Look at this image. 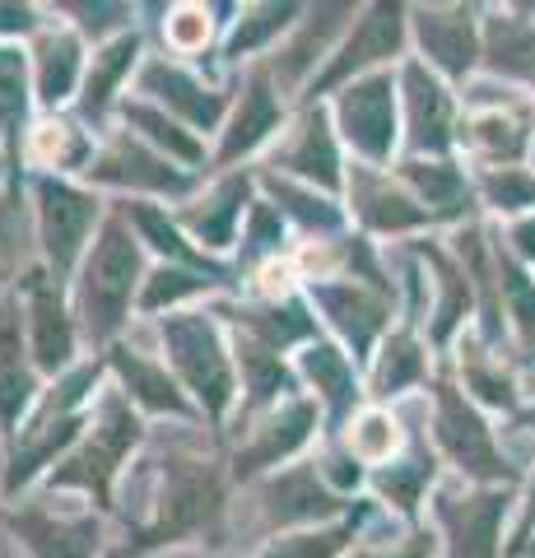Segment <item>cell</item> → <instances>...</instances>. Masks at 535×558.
I'll return each instance as SVG.
<instances>
[{
	"mask_svg": "<svg viewBox=\"0 0 535 558\" xmlns=\"http://www.w3.org/2000/svg\"><path fill=\"white\" fill-rule=\"evenodd\" d=\"M145 289V256L141 238L126 223V215H112L98 223L89 252L80 260V284H75V317L80 330L98 344H108L126 326L131 303H141Z\"/></svg>",
	"mask_w": 535,
	"mask_h": 558,
	"instance_id": "6da1fadb",
	"label": "cell"
},
{
	"mask_svg": "<svg viewBox=\"0 0 535 558\" xmlns=\"http://www.w3.org/2000/svg\"><path fill=\"white\" fill-rule=\"evenodd\" d=\"M163 354H168V368L178 377V387L196 396V405L205 410L210 424H223V414H229L238 396V381H233V359H229V344H223L219 326L205 312H168Z\"/></svg>",
	"mask_w": 535,
	"mask_h": 558,
	"instance_id": "7a4b0ae2",
	"label": "cell"
},
{
	"mask_svg": "<svg viewBox=\"0 0 535 558\" xmlns=\"http://www.w3.org/2000/svg\"><path fill=\"white\" fill-rule=\"evenodd\" d=\"M98 368H75L61 377V387H51V396L20 424V438L10 451L5 470V494H20L33 484V475H42L47 465H57L61 451H71L80 428H84V400L94 396Z\"/></svg>",
	"mask_w": 535,
	"mask_h": 558,
	"instance_id": "3957f363",
	"label": "cell"
},
{
	"mask_svg": "<svg viewBox=\"0 0 535 558\" xmlns=\"http://www.w3.org/2000/svg\"><path fill=\"white\" fill-rule=\"evenodd\" d=\"M141 442V418H135L131 400L122 391H108L94 410V424H89V438H84L71 457L61 461V470L51 475V484L61 488H84L98 508L112 502V480L122 461L131 457V447Z\"/></svg>",
	"mask_w": 535,
	"mask_h": 558,
	"instance_id": "277c9868",
	"label": "cell"
},
{
	"mask_svg": "<svg viewBox=\"0 0 535 558\" xmlns=\"http://www.w3.org/2000/svg\"><path fill=\"white\" fill-rule=\"evenodd\" d=\"M434 442L465 480H475L485 488H498V484L512 480V470L494 442L485 414H479L452 381H438L434 387Z\"/></svg>",
	"mask_w": 535,
	"mask_h": 558,
	"instance_id": "5b68a950",
	"label": "cell"
},
{
	"mask_svg": "<svg viewBox=\"0 0 535 558\" xmlns=\"http://www.w3.org/2000/svg\"><path fill=\"white\" fill-rule=\"evenodd\" d=\"M33 196H38V238H42L47 270L61 279L80 266V256L98 229L102 205H98L94 191L61 182V178H38Z\"/></svg>",
	"mask_w": 535,
	"mask_h": 558,
	"instance_id": "8992f818",
	"label": "cell"
},
{
	"mask_svg": "<svg viewBox=\"0 0 535 558\" xmlns=\"http://www.w3.org/2000/svg\"><path fill=\"white\" fill-rule=\"evenodd\" d=\"M20 312H24V340L38 373H65L75 359V317L61 299V279L33 266L20 279Z\"/></svg>",
	"mask_w": 535,
	"mask_h": 558,
	"instance_id": "52a82bcc",
	"label": "cell"
},
{
	"mask_svg": "<svg viewBox=\"0 0 535 558\" xmlns=\"http://www.w3.org/2000/svg\"><path fill=\"white\" fill-rule=\"evenodd\" d=\"M405 14L410 10H401V5H368V10H358L354 33L331 51L326 70L313 80V94H326V89H336V84H354L364 75H377V65H382V61L401 57V47H405Z\"/></svg>",
	"mask_w": 535,
	"mask_h": 558,
	"instance_id": "ba28073f",
	"label": "cell"
},
{
	"mask_svg": "<svg viewBox=\"0 0 535 558\" xmlns=\"http://www.w3.org/2000/svg\"><path fill=\"white\" fill-rule=\"evenodd\" d=\"M336 121L358 159L387 163L396 149V75L391 70H377V75L344 84L336 98Z\"/></svg>",
	"mask_w": 535,
	"mask_h": 558,
	"instance_id": "9c48e42d",
	"label": "cell"
},
{
	"mask_svg": "<svg viewBox=\"0 0 535 558\" xmlns=\"http://www.w3.org/2000/svg\"><path fill=\"white\" fill-rule=\"evenodd\" d=\"M223 502V484L219 470L210 461L196 457H178L163 465V498H159V517H154V531L145 545H168L178 535H192L196 526H205Z\"/></svg>",
	"mask_w": 535,
	"mask_h": 558,
	"instance_id": "30bf717a",
	"label": "cell"
},
{
	"mask_svg": "<svg viewBox=\"0 0 535 558\" xmlns=\"http://www.w3.org/2000/svg\"><path fill=\"white\" fill-rule=\"evenodd\" d=\"M313 307H321V317L354 349V359H364L391 322L387 289L364 284V279H344V275H331V279H321V284H313Z\"/></svg>",
	"mask_w": 535,
	"mask_h": 558,
	"instance_id": "8fae6325",
	"label": "cell"
},
{
	"mask_svg": "<svg viewBox=\"0 0 535 558\" xmlns=\"http://www.w3.org/2000/svg\"><path fill=\"white\" fill-rule=\"evenodd\" d=\"M503 512L508 488H471V494H442L438 521L452 545V558H503Z\"/></svg>",
	"mask_w": 535,
	"mask_h": 558,
	"instance_id": "7c38bea8",
	"label": "cell"
},
{
	"mask_svg": "<svg viewBox=\"0 0 535 558\" xmlns=\"http://www.w3.org/2000/svg\"><path fill=\"white\" fill-rule=\"evenodd\" d=\"M414 24V43H420L424 61L447 80H465L479 61V28H475V10L465 5H428V10H410Z\"/></svg>",
	"mask_w": 535,
	"mask_h": 558,
	"instance_id": "4fadbf2b",
	"label": "cell"
},
{
	"mask_svg": "<svg viewBox=\"0 0 535 558\" xmlns=\"http://www.w3.org/2000/svg\"><path fill=\"white\" fill-rule=\"evenodd\" d=\"M89 178L102 186H122V191H145V196H182L186 178L172 168L163 154H154L145 140L117 135L108 149L89 163Z\"/></svg>",
	"mask_w": 535,
	"mask_h": 558,
	"instance_id": "5bb4252c",
	"label": "cell"
},
{
	"mask_svg": "<svg viewBox=\"0 0 535 558\" xmlns=\"http://www.w3.org/2000/svg\"><path fill=\"white\" fill-rule=\"evenodd\" d=\"M313 428H317V405L313 400H303V396L284 400V405H275L262 418V428H252V438L238 447L233 470L238 475H256V470H266V465L289 461L293 451L313 438Z\"/></svg>",
	"mask_w": 535,
	"mask_h": 558,
	"instance_id": "9a60e30c",
	"label": "cell"
},
{
	"mask_svg": "<svg viewBox=\"0 0 535 558\" xmlns=\"http://www.w3.org/2000/svg\"><path fill=\"white\" fill-rule=\"evenodd\" d=\"M141 89L154 98V108H163L168 117H178L186 131H215L223 121V94L205 89V84L196 75H186L182 65L145 61Z\"/></svg>",
	"mask_w": 535,
	"mask_h": 558,
	"instance_id": "2e32d148",
	"label": "cell"
},
{
	"mask_svg": "<svg viewBox=\"0 0 535 558\" xmlns=\"http://www.w3.org/2000/svg\"><path fill=\"white\" fill-rule=\"evenodd\" d=\"M401 89H405V117H410V149L438 159V154L452 149V98H447L438 75L424 61H410L401 70Z\"/></svg>",
	"mask_w": 535,
	"mask_h": 558,
	"instance_id": "e0dca14e",
	"label": "cell"
},
{
	"mask_svg": "<svg viewBox=\"0 0 535 558\" xmlns=\"http://www.w3.org/2000/svg\"><path fill=\"white\" fill-rule=\"evenodd\" d=\"M275 163L289 168L303 186H321V191L340 186V149H336L326 108H307L299 117V126L289 131V140L280 149H275Z\"/></svg>",
	"mask_w": 535,
	"mask_h": 558,
	"instance_id": "ac0fdd59",
	"label": "cell"
},
{
	"mask_svg": "<svg viewBox=\"0 0 535 558\" xmlns=\"http://www.w3.org/2000/svg\"><path fill=\"white\" fill-rule=\"evenodd\" d=\"M33 391H38V368L28 359L24 312L14 303H0V428L5 433H20Z\"/></svg>",
	"mask_w": 535,
	"mask_h": 558,
	"instance_id": "d6986e66",
	"label": "cell"
},
{
	"mask_svg": "<svg viewBox=\"0 0 535 558\" xmlns=\"http://www.w3.org/2000/svg\"><path fill=\"white\" fill-rule=\"evenodd\" d=\"M262 498H266V521H270V526H307V531H313L317 521L336 517L344 508L336 488L321 480V470H307V465L275 475L262 488Z\"/></svg>",
	"mask_w": 535,
	"mask_h": 558,
	"instance_id": "ffe728a7",
	"label": "cell"
},
{
	"mask_svg": "<svg viewBox=\"0 0 535 558\" xmlns=\"http://www.w3.org/2000/svg\"><path fill=\"white\" fill-rule=\"evenodd\" d=\"M108 368L117 377V391H122L131 405L154 410V414H172V418L192 414V400H186V391L178 387V377H168L163 363L135 354V349L112 344L108 349Z\"/></svg>",
	"mask_w": 535,
	"mask_h": 558,
	"instance_id": "44dd1931",
	"label": "cell"
},
{
	"mask_svg": "<svg viewBox=\"0 0 535 558\" xmlns=\"http://www.w3.org/2000/svg\"><path fill=\"white\" fill-rule=\"evenodd\" d=\"M354 215L368 233H414L434 223V215L405 186H391L387 172L373 168H354Z\"/></svg>",
	"mask_w": 535,
	"mask_h": 558,
	"instance_id": "7402d4cb",
	"label": "cell"
},
{
	"mask_svg": "<svg viewBox=\"0 0 535 558\" xmlns=\"http://www.w3.org/2000/svg\"><path fill=\"white\" fill-rule=\"evenodd\" d=\"M14 535L33 558H98V521L94 517H51L38 502L14 512Z\"/></svg>",
	"mask_w": 535,
	"mask_h": 558,
	"instance_id": "603a6c76",
	"label": "cell"
},
{
	"mask_svg": "<svg viewBox=\"0 0 535 558\" xmlns=\"http://www.w3.org/2000/svg\"><path fill=\"white\" fill-rule=\"evenodd\" d=\"M280 121H284V102H280V89H275L270 70H252L247 89H243V102H238L229 131H223L219 163H238L243 154H252L266 135L280 131Z\"/></svg>",
	"mask_w": 535,
	"mask_h": 558,
	"instance_id": "cb8c5ba5",
	"label": "cell"
},
{
	"mask_svg": "<svg viewBox=\"0 0 535 558\" xmlns=\"http://www.w3.org/2000/svg\"><path fill=\"white\" fill-rule=\"evenodd\" d=\"M461 140H465V145H471L489 168H522L526 149H531V121L516 112V108L489 102V108H475L471 117H465Z\"/></svg>",
	"mask_w": 535,
	"mask_h": 558,
	"instance_id": "d4e9b609",
	"label": "cell"
},
{
	"mask_svg": "<svg viewBox=\"0 0 535 558\" xmlns=\"http://www.w3.org/2000/svg\"><path fill=\"white\" fill-rule=\"evenodd\" d=\"M80 70H84V47L71 28L38 33V47H33V89H38L47 108H61L75 94Z\"/></svg>",
	"mask_w": 535,
	"mask_h": 558,
	"instance_id": "484cf974",
	"label": "cell"
},
{
	"mask_svg": "<svg viewBox=\"0 0 535 558\" xmlns=\"http://www.w3.org/2000/svg\"><path fill=\"white\" fill-rule=\"evenodd\" d=\"M479 57H485L494 75L535 80V24L508 10L489 14L485 33H479Z\"/></svg>",
	"mask_w": 535,
	"mask_h": 558,
	"instance_id": "4316f807",
	"label": "cell"
},
{
	"mask_svg": "<svg viewBox=\"0 0 535 558\" xmlns=\"http://www.w3.org/2000/svg\"><path fill=\"white\" fill-rule=\"evenodd\" d=\"M344 14H354L350 5H321V10H313L307 20H299L293 28H299V38H293L280 57H275V75H280L284 84H299V80H307V70H313L321 57H331L336 51V28H340V20Z\"/></svg>",
	"mask_w": 535,
	"mask_h": 558,
	"instance_id": "83f0119b",
	"label": "cell"
},
{
	"mask_svg": "<svg viewBox=\"0 0 535 558\" xmlns=\"http://www.w3.org/2000/svg\"><path fill=\"white\" fill-rule=\"evenodd\" d=\"M247 178H233V182H219L210 191V201H200L196 209H186V215L178 219L186 233H192L200 247L210 252H223L238 233V223H243V209H247Z\"/></svg>",
	"mask_w": 535,
	"mask_h": 558,
	"instance_id": "f1b7e54d",
	"label": "cell"
},
{
	"mask_svg": "<svg viewBox=\"0 0 535 558\" xmlns=\"http://www.w3.org/2000/svg\"><path fill=\"white\" fill-rule=\"evenodd\" d=\"M126 121H131V135L135 140H145V145L154 149V154H163L168 163H200L205 159V145L196 140V131H186L178 117H168L163 108H154L149 98H135V102H126Z\"/></svg>",
	"mask_w": 535,
	"mask_h": 558,
	"instance_id": "f546056e",
	"label": "cell"
},
{
	"mask_svg": "<svg viewBox=\"0 0 535 558\" xmlns=\"http://www.w3.org/2000/svg\"><path fill=\"white\" fill-rule=\"evenodd\" d=\"M303 377L317 387V396L331 405V414H350L358 405V377H354V359L336 344H307L303 349Z\"/></svg>",
	"mask_w": 535,
	"mask_h": 558,
	"instance_id": "4dcf8cb0",
	"label": "cell"
},
{
	"mask_svg": "<svg viewBox=\"0 0 535 558\" xmlns=\"http://www.w3.org/2000/svg\"><path fill=\"white\" fill-rule=\"evenodd\" d=\"M135 57H141V38H135V33H122V38H112L108 47H98L89 75H84V94H80L84 117L89 121L112 108V98H117V89H122V80L131 75Z\"/></svg>",
	"mask_w": 535,
	"mask_h": 558,
	"instance_id": "1f68e13d",
	"label": "cell"
},
{
	"mask_svg": "<svg viewBox=\"0 0 535 558\" xmlns=\"http://www.w3.org/2000/svg\"><path fill=\"white\" fill-rule=\"evenodd\" d=\"M238 368H243V387H247L252 410H275V405H284V400H293V377L280 363V354L256 344L252 336H238Z\"/></svg>",
	"mask_w": 535,
	"mask_h": 558,
	"instance_id": "d6a6232c",
	"label": "cell"
},
{
	"mask_svg": "<svg viewBox=\"0 0 535 558\" xmlns=\"http://www.w3.org/2000/svg\"><path fill=\"white\" fill-rule=\"evenodd\" d=\"M424 373H428V359H424V344L414 340V330H391L373 363V396L377 400L401 396L410 387H420Z\"/></svg>",
	"mask_w": 535,
	"mask_h": 558,
	"instance_id": "836d02e7",
	"label": "cell"
},
{
	"mask_svg": "<svg viewBox=\"0 0 535 558\" xmlns=\"http://www.w3.org/2000/svg\"><path fill=\"white\" fill-rule=\"evenodd\" d=\"M238 317H243V336H252L256 344L275 349V354H280L284 344L307 340L317 330V317L303 303H293V299H284V303L270 299L266 307H243Z\"/></svg>",
	"mask_w": 535,
	"mask_h": 558,
	"instance_id": "e575fe53",
	"label": "cell"
},
{
	"mask_svg": "<svg viewBox=\"0 0 535 558\" xmlns=\"http://www.w3.org/2000/svg\"><path fill=\"white\" fill-rule=\"evenodd\" d=\"M126 223L135 229V238H141V242H149L154 252L168 256V266H196V270H205V256H196L192 247H186L182 223L168 219V209L149 205V201H135V205H126ZM210 275H219V270H210Z\"/></svg>",
	"mask_w": 535,
	"mask_h": 558,
	"instance_id": "d590c367",
	"label": "cell"
},
{
	"mask_svg": "<svg viewBox=\"0 0 535 558\" xmlns=\"http://www.w3.org/2000/svg\"><path fill=\"white\" fill-rule=\"evenodd\" d=\"M401 182L410 186V196L420 201L428 215H452V209L461 205V196H465V182H461V172L452 168V163H442V159H410L405 168H401Z\"/></svg>",
	"mask_w": 535,
	"mask_h": 558,
	"instance_id": "8d00e7d4",
	"label": "cell"
},
{
	"mask_svg": "<svg viewBox=\"0 0 535 558\" xmlns=\"http://www.w3.org/2000/svg\"><path fill=\"white\" fill-rule=\"evenodd\" d=\"M223 275L210 270H196V266H159L145 275V289H141V312H172L178 303L196 299V293H210Z\"/></svg>",
	"mask_w": 535,
	"mask_h": 558,
	"instance_id": "74e56055",
	"label": "cell"
},
{
	"mask_svg": "<svg viewBox=\"0 0 535 558\" xmlns=\"http://www.w3.org/2000/svg\"><path fill=\"white\" fill-rule=\"evenodd\" d=\"M28 159L38 168H80V163H94L89 154V140H84L80 126H71V121H42V126L28 131Z\"/></svg>",
	"mask_w": 535,
	"mask_h": 558,
	"instance_id": "f35d334b",
	"label": "cell"
},
{
	"mask_svg": "<svg viewBox=\"0 0 535 558\" xmlns=\"http://www.w3.org/2000/svg\"><path fill=\"white\" fill-rule=\"evenodd\" d=\"M24 121H28V57L14 47H0V131L10 140V154H20Z\"/></svg>",
	"mask_w": 535,
	"mask_h": 558,
	"instance_id": "ab89813d",
	"label": "cell"
},
{
	"mask_svg": "<svg viewBox=\"0 0 535 558\" xmlns=\"http://www.w3.org/2000/svg\"><path fill=\"white\" fill-rule=\"evenodd\" d=\"M266 191H270V205L280 209V215H293L303 223V229H321V233H331V229H340V209H336V201H326V196H317V186H293V182H275L270 172H266Z\"/></svg>",
	"mask_w": 535,
	"mask_h": 558,
	"instance_id": "60d3db41",
	"label": "cell"
},
{
	"mask_svg": "<svg viewBox=\"0 0 535 558\" xmlns=\"http://www.w3.org/2000/svg\"><path fill=\"white\" fill-rule=\"evenodd\" d=\"M428 266H434V275H438V322H434V340H447L457 330V322L465 317V307H471V275H465V266L461 260H452L447 252H428Z\"/></svg>",
	"mask_w": 535,
	"mask_h": 558,
	"instance_id": "b9f144b4",
	"label": "cell"
},
{
	"mask_svg": "<svg viewBox=\"0 0 535 558\" xmlns=\"http://www.w3.org/2000/svg\"><path fill=\"white\" fill-rule=\"evenodd\" d=\"M299 5H247L243 10V20L233 24V38H229V57H252L256 47H270L275 38H280L284 28H293L299 20Z\"/></svg>",
	"mask_w": 535,
	"mask_h": 558,
	"instance_id": "7bdbcfd3",
	"label": "cell"
},
{
	"mask_svg": "<svg viewBox=\"0 0 535 558\" xmlns=\"http://www.w3.org/2000/svg\"><path fill=\"white\" fill-rule=\"evenodd\" d=\"M350 457L364 461V465H382L396 457V447H401V433H396V418L387 410H358L350 418Z\"/></svg>",
	"mask_w": 535,
	"mask_h": 558,
	"instance_id": "ee69618b",
	"label": "cell"
},
{
	"mask_svg": "<svg viewBox=\"0 0 535 558\" xmlns=\"http://www.w3.org/2000/svg\"><path fill=\"white\" fill-rule=\"evenodd\" d=\"M494 266H498V293L508 303V317L522 330V340H535V279L512 252H498Z\"/></svg>",
	"mask_w": 535,
	"mask_h": 558,
	"instance_id": "f6af8a7d",
	"label": "cell"
},
{
	"mask_svg": "<svg viewBox=\"0 0 535 558\" xmlns=\"http://www.w3.org/2000/svg\"><path fill=\"white\" fill-rule=\"evenodd\" d=\"M350 539H354V521H336V526H313V531L270 539V549L256 558H336Z\"/></svg>",
	"mask_w": 535,
	"mask_h": 558,
	"instance_id": "bcb514c9",
	"label": "cell"
},
{
	"mask_svg": "<svg viewBox=\"0 0 535 558\" xmlns=\"http://www.w3.org/2000/svg\"><path fill=\"white\" fill-rule=\"evenodd\" d=\"M428 480H434V457H424L420 451L414 461L382 470V475H377V494H382L387 502H396L401 512H414L420 508V498H424V488H428Z\"/></svg>",
	"mask_w": 535,
	"mask_h": 558,
	"instance_id": "7dc6e473",
	"label": "cell"
},
{
	"mask_svg": "<svg viewBox=\"0 0 535 558\" xmlns=\"http://www.w3.org/2000/svg\"><path fill=\"white\" fill-rule=\"evenodd\" d=\"M461 373H465V391H475L485 405L494 410H516V391L503 368H494V363L479 354V349H465L461 354Z\"/></svg>",
	"mask_w": 535,
	"mask_h": 558,
	"instance_id": "c3c4849f",
	"label": "cell"
},
{
	"mask_svg": "<svg viewBox=\"0 0 535 558\" xmlns=\"http://www.w3.org/2000/svg\"><path fill=\"white\" fill-rule=\"evenodd\" d=\"M479 191H485V201L494 209H503V215H516V209L535 205V178L526 168H485Z\"/></svg>",
	"mask_w": 535,
	"mask_h": 558,
	"instance_id": "681fc988",
	"label": "cell"
},
{
	"mask_svg": "<svg viewBox=\"0 0 535 558\" xmlns=\"http://www.w3.org/2000/svg\"><path fill=\"white\" fill-rule=\"evenodd\" d=\"M210 28L215 24H210V10L205 5H172L168 24H163L172 51H200L205 43H210Z\"/></svg>",
	"mask_w": 535,
	"mask_h": 558,
	"instance_id": "f907efd6",
	"label": "cell"
},
{
	"mask_svg": "<svg viewBox=\"0 0 535 558\" xmlns=\"http://www.w3.org/2000/svg\"><path fill=\"white\" fill-rule=\"evenodd\" d=\"M247 256H280V242H284V219L280 209H275L270 201H256L247 209Z\"/></svg>",
	"mask_w": 535,
	"mask_h": 558,
	"instance_id": "816d5d0a",
	"label": "cell"
},
{
	"mask_svg": "<svg viewBox=\"0 0 535 558\" xmlns=\"http://www.w3.org/2000/svg\"><path fill=\"white\" fill-rule=\"evenodd\" d=\"M522 266H531L535 260V215H526V219H516L512 223V247H508Z\"/></svg>",
	"mask_w": 535,
	"mask_h": 558,
	"instance_id": "f5cc1de1",
	"label": "cell"
},
{
	"mask_svg": "<svg viewBox=\"0 0 535 558\" xmlns=\"http://www.w3.org/2000/svg\"><path fill=\"white\" fill-rule=\"evenodd\" d=\"M33 10L28 5H0V33H28Z\"/></svg>",
	"mask_w": 535,
	"mask_h": 558,
	"instance_id": "db71d44e",
	"label": "cell"
},
{
	"mask_svg": "<svg viewBox=\"0 0 535 558\" xmlns=\"http://www.w3.org/2000/svg\"><path fill=\"white\" fill-rule=\"evenodd\" d=\"M387 558H434V535H414L401 554H387Z\"/></svg>",
	"mask_w": 535,
	"mask_h": 558,
	"instance_id": "11a10c76",
	"label": "cell"
},
{
	"mask_svg": "<svg viewBox=\"0 0 535 558\" xmlns=\"http://www.w3.org/2000/svg\"><path fill=\"white\" fill-rule=\"evenodd\" d=\"M535 531V480H531V494H526V517H522V531H516V545Z\"/></svg>",
	"mask_w": 535,
	"mask_h": 558,
	"instance_id": "9f6ffc18",
	"label": "cell"
},
{
	"mask_svg": "<svg viewBox=\"0 0 535 558\" xmlns=\"http://www.w3.org/2000/svg\"><path fill=\"white\" fill-rule=\"evenodd\" d=\"M0 233H5V215H0Z\"/></svg>",
	"mask_w": 535,
	"mask_h": 558,
	"instance_id": "6f0895ef",
	"label": "cell"
},
{
	"mask_svg": "<svg viewBox=\"0 0 535 558\" xmlns=\"http://www.w3.org/2000/svg\"><path fill=\"white\" fill-rule=\"evenodd\" d=\"M526 418H531V424H535V410H531V414H526Z\"/></svg>",
	"mask_w": 535,
	"mask_h": 558,
	"instance_id": "680465c9",
	"label": "cell"
},
{
	"mask_svg": "<svg viewBox=\"0 0 535 558\" xmlns=\"http://www.w3.org/2000/svg\"><path fill=\"white\" fill-rule=\"evenodd\" d=\"M531 84H535V80H531Z\"/></svg>",
	"mask_w": 535,
	"mask_h": 558,
	"instance_id": "91938a15",
	"label": "cell"
}]
</instances>
